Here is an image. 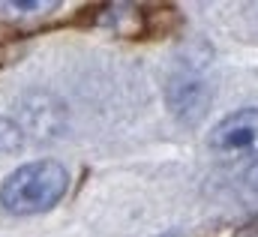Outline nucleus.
<instances>
[{"label":"nucleus","mask_w":258,"mask_h":237,"mask_svg":"<svg viewBox=\"0 0 258 237\" xmlns=\"http://www.w3.org/2000/svg\"><path fill=\"white\" fill-rule=\"evenodd\" d=\"M21 147V129L12 120L0 117V153H12Z\"/></svg>","instance_id":"obj_3"},{"label":"nucleus","mask_w":258,"mask_h":237,"mask_svg":"<svg viewBox=\"0 0 258 237\" xmlns=\"http://www.w3.org/2000/svg\"><path fill=\"white\" fill-rule=\"evenodd\" d=\"M162 237H177V234H162Z\"/></svg>","instance_id":"obj_4"},{"label":"nucleus","mask_w":258,"mask_h":237,"mask_svg":"<svg viewBox=\"0 0 258 237\" xmlns=\"http://www.w3.org/2000/svg\"><path fill=\"white\" fill-rule=\"evenodd\" d=\"M66 186H69V174L60 162H51V159L27 162L3 180L0 204L18 216L45 213L66 195Z\"/></svg>","instance_id":"obj_1"},{"label":"nucleus","mask_w":258,"mask_h":237,"mask_svg":"<svg viewBox=\"0 0 258 237\" xmlns=\"http://www.w3.org/2000/svg\"><path fill=\"white\" fill-rule=\"evenodd\" d=\"M216 153H258V108H243L222 117L207 135Z\"/></svg>","instance_id":"obj_2"}]
</instances>
